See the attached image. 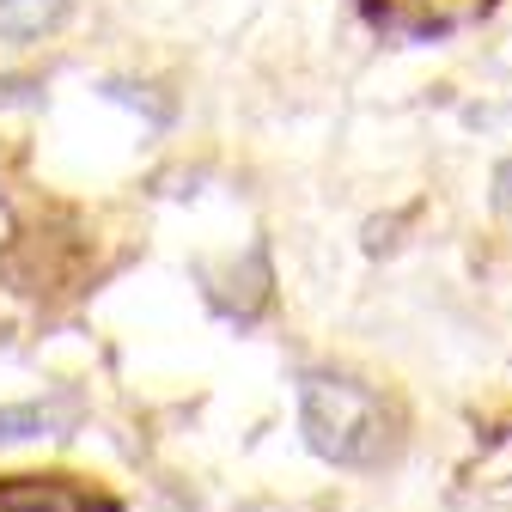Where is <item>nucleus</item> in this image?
<instances>
[{
	"instance_id": "1",
	"label": "nucleus",
	"mask_w": 512,
	"mask_h": 512,
	"mask_svg": "<svg viewBox=\"0 0 512 512\" xmlns=\"http://www.w3.org/2000/svg\"><path fill=\"white\" fill-rule=\"evenodd\" d=\"M299 433L336 470H384L403 452V409L366 378L299 372Z\"/></svg>"
},
{
	"instance_id": "2",
	"label": "nucleus",
	"mask_w": 512,
	"mask_h": 512,
	"mask_svg": "<svg viewBox=\"0 0 512 512\" xmlns=\"http://www.w3.org/2000/svg\"><path fill=\"white\" fill-rule=\"evenodd\" d=\"M0 512H122L80 476H0Z\"/></svg>"
},
{
	"instance_id": "3",
	"label": "nucleus",
	"mask_w": 512,
	"mask_h": 512,
	"mask_svg": "<svg viewBox=\"0 0 512 512\" xmlns=\"http://www.w3.org/2000/svg\"><path fill=\"white\" fill-rule=\"evenodd\" d=\"M494 7H500V0H403V7L391 13V25L409 43H445V37L494 19Z\"/></svg>"
},
{
	"instance_id": "4",
	"label": "nucleus",
	"mask_w": 512,
	"mask_h": 512,
	"mask_svg": "<svg viewBox=\"0 0 512 512\" xmlns=\"http://www.w3.org/2000/svg\"><path fill=\"white\" fill-rule=\"evenodd\" d=\"M86 415V403L74 391H49L31 403H0V445H19V439H61L74 433Z\"/></svg>"
},
{
	"instance_id": "5",
	"label": "nucleus",
	"mask_w": 512,
	"mask_h": 512,
	"mask_svg": "<svg viewBox=\"0 0 512 512\" xmlns=\"http://www.w3.org/2000/svg\"><path fill=\"white\" fill-rule=\"evenodd\" d=\"M61 19H68V0H0V43H43Z\"/></svg>"
},
{
	"instance_id": "6",
	"label": "nucleus",
	"mask_w": 512,
	"mask_h": 512,
	"mask_svg": "<svg viewBox=\"0 0 512 512\" xmlns=\"http://www.w3.org/2000/svg\"><path fill=\"white\" fill-rule=\"evenodd\" d=\"M494 214H506V220H512V159H500V165H494Z\"/></svg>"
},
{
	"instance_id": "7",
	"label": "nucleus",
	"mask_w": 512,
	"mask_h": 512,
	"mask_svg": "<svg viewBox=\"0 0 512 512\" xmlns=\"http://www.w3.org/2000/svg\"><path fill=\"white\" fill-rule=\"evenodd\" d=\"M360 13H366L372 25H391V13H397V7H391V0H360Z\"/></svg>"
}]
</instances>
